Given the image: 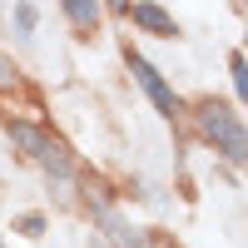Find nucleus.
Wrapping results in <instances>:
<instances>
[{
    "mask_svg": "<svg viewBox=\"0 0 248 248\" xmlns=\"http://www.w3.org/2000/svg\"><path fill=\"white\" fill-rule=\"evenodd\" d=\"M10 90H20V70H15V60L0 50V94H10Z\"/></svg>",
    "mask_w": 248,
    "mask_h": 248,
    "instance_id": "obj_8",
    "label": "nucleus"
},
{
    "mask_svg": "<svg viewBox=\"0 0 248 248\" xmlns=\"http://www.w3.org/2000/svg\"><path fill=\"white\" fill-rule=\"evenodd\" d=\"M194 119H199V134L209 139L229 164H243V159H248L243 119H238L233 105H223V99H199V105H194Z\"/></svg>",
    "mask_w": 248,
    "mask_h": 248,
    "instance_id": "obj_1",
    "label": "nucleus"
},
{
    "mask_svg": "<svg viewBox=\"0 0 248 248\" xmlns=\"http://www.w3.org/2000/svg\"><path fill=\"white\" fill-rule=\"evenodd\" d=\"M99 223H105V233H109V243H114V248H154V233H149V229H129V223L114 218L109 209L99 214Z\"/></svg>",
    "mask_w": 248,
    "mask_h": 248,
    "instance_id": "obj_5",
    "label": "nucleus"
},
{
    "mask_svg": "<svg viewBox=\"0 0 248 248\" xmlns=\"http://www.w3.org/2000/svg\"><path fill=\"white\" fill-rule=\"evenodd\" d=\"M5 134H10V144H15L25 159H40V154H45V144L55 139L45 124H30V119H5Z\"/></svg>",
    "mask_w": 248,
    "mask_h": 248,
    "instance_id": "obj_3",
    "label": "nucleus"
},
{
    "mask_svg": "<svg viewBox=\"0 0 248 248\" xmlns=\"http://www.w3.org/2000/svg\"><path fill=\"white\" fill-rule=\"evenodd\" d=\"M60 10H65V20H70L75 30H94L99 15H105V5H99V0H65Z\"/></svg>",
    "mask_w": 248,
    "mask_h": 248,
    "instance_id": "obj_6",
    "label": "nucleus"
},
{
    "mask_svg": "<svg viewBox=\"0 0 248 248\" xmlns=\"http://www.w3.org/2000/svg\"><path fill=\"white\" fill-rule=\"evenodd\" d=\"M119 15H129L139 30H149V35H159V40H174V35H179V20H174L169 10H159V5H124Z\"/></svg>",
    "mask_w": 248,
    "mask_h": 248,
    "instance_id": "obj_4",
    "label": "nucleus"
},
{
    "mask_svg": "<svg viewBox=\"0 0 248 248\" xmlns=\"http://www.w3.org/2000/svg\"><path fill=\"white\" fill-rule=\"evenodd\" d=\"M15 229L25 233V238H40V233H45V214H20V223H15Z\"/></svg>",
    "mask_w": 248,
    "mask_h": 248,
    "instance_id": "obj_10",
    "label": "nucleus"
},
{
    "mask_svg": "<svg viewBox=\"0 0 248 248\" xmlns=\"http://www.w3.org/2000/svg\"><path fill=\"white\" fill-rule=\"evenodd\" d=\"M124 60H129V75L139 79V90L154 99V109H159L164 119H179V114H184V99L174 94V85H169V79H164V75H159L144 55H134V50H124Z\"/></svg>",
    "mask_w": 248,
    "mask_h": 248,
    "instance_id": "obj_2",
    "label": "nucleus"
},
{
    "mask_svg": "<svg viewBox=\"0 0 248 248\" xmlns=\"http://www.w3.org/2000/svg\"><path fill=\"white\" fill-rule=\"evenodd\" d=\"M229 70H233V94H238V99H248V65H243V50H233V55H229Z\"/></svg>",
    "mask_w": 248,
    "mask_h": 248,
    "instance_id": "obj_7",
    "label": "nucleus"
},
{
    "mask_svg": "<svg viewBox=\"0 0 248 248\" xmlns=\"http://www.w3.org/2000/svg\"><path fill=\"white\" fill-rule=\"evenodd\" d=\"M35 20H40V5H30V0H25V5H15V25H20V35H30Z\"/></svg>",
    "mask_w": 248,
    "mask_h": 248,
    "instance_id": "obj_9",
    "label": "nucleus"
}]
</instances>
